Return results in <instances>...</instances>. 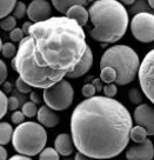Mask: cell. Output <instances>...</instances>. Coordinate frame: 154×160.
<instances>
[{"instance_id": "1", "label": "cell", "mask_w": 154, "mask_h": 160, "mask_svg": "<svg viewBox=\"0 0 154 160\" xmlns=\"http://www.w3.org/2000/svg\"><path fill=\"white\" fill-rule=\"evenodd\" d=\"M133 118L120 101L105 95L85 99L71 117V135L78 152L91 159H112L128 145Z\"/></svg>"}, {"instance_id": "2", "label": "cell", "mask_w": 154, "mask_h": 160, "mask_svg": "<svg viewBox=\"0 0 154 160\" xmlns=\"http://www.w3.org/2000/svg\"><path fill=\"white\" fill-rule=\"evenodd\" d=\"M27 35L39 67L60 80L78 66L88 47L84 28L67 17L33 24Z\"/></svg>"}, {"instance_id": "3", "label": "cell", "mask_w": 154, "mask_h": 160, "mask_svg": "<svg viewBox=\"0 0 154 160\" xmlns=\"http://www.w3.org/2000/svg\"><path fill=\"white\" fill-rule=\"evenodd\" d=\"M88 14L92 22L90 35L98 42H117L128 28V12L118 0L94 1L88 8Z\"/></svg>"}, {"instance_id": "4", "label": "cell", "mask_w": 154, "mask_h": 160, "mask_svg": "<svg viewBox=\"0 0 154 160\" xmlns=\"http://www.w3.org/2000/svg\"><path fill=\"white\" fill-rule=\"evenodd\" d=\"M12 67L18 72L19 78L34 88L46 90L61 81L59 78L40 68L39 65L37 64L32 53L31 38L28 35H26L19 42L17 55L12 60Z\"/></svg>"}, {"instance_id": "5", "label": "cell", "mask_w": 154, "mask_h": 160, "mask_svg": "<svg viewBox=\"0 0 154 160\" xmlns=\"http://www.w3.org/2000/svg\"><path fill=\"white\" fill-rule=\"evenodd\" d=\"M140 58L132 47L127 45H114L105 51L100 59V68L112 67L117 72L115 84L127 85L135 79L140 68Z\"/></svg>"}, {"instance_id": "6", "label": "cell", "mask_w": 154, "mask_h": 160, "mask_svg": "<svg viewBox=\"0 0 154 160\" xmlns=\"http://www.w3.org/2000/svg\"><path fill=\"white\" fill-rule=\"evenodd\" d=\"M47 142V133L44 126L34 121H26L15 127L12 135V145L21 155L34 157L40 154Z\"/></svg>"}, {"instance_id": "7", "label": "cell", "mask_w": 154, "mask_h": 160, "mask_svg": "<svg viewBox=\"0 0 154 160\" xmlns=\"http://www.w3.org/2000/svg\"><path fill=\"white\" fill-rule=\"evenodd\" d=\"M42 98L46 106H48L51 110L65 111L73 102L74 90L70 84V81L64 79L50 88L44 90Z\"/></svg>"}, {"instance_id": "8", "label": "cell", "mask_w": 154, "mask_h": 160, "mask_svg": "<svg viewBox=\"0 0 154 160\" xmlns=\"http://www.w3.org/2000/svg\"><path fill=\"white\" fill-rule=\"evenodd\" d=\"M131 32L135 39L149 44L154 41V14L148 12H140L135 14L129 22Z\"/></svg>"}, {"instance_id": "9", "label": "cell", "mask_w": 154, "mask_h": 160, "mask_svg": "<svg viewBox=\"0 0 154 160\" xmlns=\"http://www.w3.org/2000/svg\"><path fill=\"white\" fill-rule=\"evenodd\" d=\"M138 77L142 93L154 104V48L149 51L141 61Z\"/></svg>"}, {"instance_id": "10", "label": "cell", "mask_w": 154, "mask_h": 160, "mask_svg": "<svg viewBox=\"0 0 154 160\" xmlns=\"http://www.w3.org/2000/svg\"><path fill=\"white\" fill-rule=\"evenodd\" d=\"M133 119L137 125L144 127L147 134L154 135V108L148 104H141L134 110Z\"/></svg>"}, {"instance_id": "11", "label": "cell", "mask_w": 154, "mask_h": 160, "mask_svg": "<svg viewBox=\"0 0 154 160\" xmlns=\"http://www.w3.org/2000/svg\"><path fill=\"white\" fill-rule=\"evenodd\" d=\"M51 14H52V7L50 2L46 0H33L27 6V17L34 24L48 20L51 18Z\"/></svg>"}, {"instance_id": "12", "label": "cell", "mask_w": 154, "mask_h": 160, "mask_svg": "<svg viewBox=\"0 0 154 160\" xmlns=\"http://www.w3.org/2000/svg\"><path fill=\"white\" fill-rule=\"evenodd\" d=\"M154 158V146L152 140L146 139L141 144L131 146L126 151L127 160H153Z\"/></svg>"}, {"instance_id": "13", "label": "cell", "mask_w": 154, "mask_h": 160, "mask_svg": "<svg viewBox=\"0 0 154 160\" xmlns=\"http://www.w3.org/2000/svg\"><path fill=\"white\" fill-rule=\"evenodd\" d=\"M37 119L39 121V124L44 127H55L59 124V115L55 113V111L51 110L48 106L42 105L39 107L38 113H37Z\"/></svg>"}, {"instance_id": "14", "label": "cell", "mask_w": 154, "mask_h": 160, "mask_svg": "<svg viewBox=\"0 0 154 160\" xmlns=\"http://www.w3.org/2000/svg\"><path fill=\"white\" fill-rule=\"evenodd\" d=\"M92 65H93V53H92L91 47L88 46L87 50H86V53H85L84 58H82L81 61L78 64V66H77L72 72H70L66 77H67V78H71V79L80 78V77L85 75L91 70Z\"/></svg>"}, {"instance_id": "15", "label": "cell", "mask_w": 154, "mask_h": 160, "mask_svg": "<svg viewBox=\"0 0 154 160\" xmlns=\"http://www.w3.org/2000/svg\"><path fill=\"white\" fill-rule=\"evenodd\" d=\"M55 151L62 157H68L74 151V142L72 139V135L68 133H60L57 135L54 140Z\"/></svg>"}, {"instance_id": "16", "label": "cell", "mask_w": 154, "mask_h": 160, "mask_svg": "<svg viewBox=\"0 0 154 160\" xmlns=\"http://www.w3.org/2000/svg\"><path fill=\"white\" fill-rule=\"evenodd\" d=\"M65 17H67L68 19L74 20L78 25L84 27L87 24V21H88L90 14H88V11L86 10L85 6L77 5V6H73L71 10H68V12L65 14Z\"/></svg>"}, {"instance_id": "17", "label": "cell", "mask_w": 154, "mask_h": 160, "mask_svg": "<svg viewBox=\"0 0 154 160\" xmlns=\"http://www.w3.org/2000/svg\"><path fill=\"white\" fill-rule=\"evenodd\" d=\"M52 5L54 6V8L58 12L66 14L68 10H71L73 6L77 5H87V1L86 0H53L52 1Z\"/></svg>"}, {"instance_id": "18", "label": "cell", "mask_w": 154, "mask_h": 160, "mask_svg": "<svg viewBox=\"0 0 154 160\" xmlns=\"http://www.w3.org/2000/svg\"><path fill=\"white\" fill-rule=\"evenodd\" d=\"M13 127L11 124L6 121L0 122V145H7L10 141H12V135H13Z\"/></svg>"}, {"instance_id": "19", "label": "cell", "mask_w": 154, "mask_h": 160, "mask_svg": "<svg viewBox=\"0 0 154 160\" xmlns=\"http://www.w3.org/2000/svg\"><path fill=\"white\" fill-rule=\"evenodd\" d=\"M147 135L148 134L144 127L137 125L132 127L131 133H129V138H131V140H133L135 144H141L147 139Z\"/></svg>"}, {"instance_id": "20", "label": "cell", "mask_w": 154, "mask_h": 160, "mask_svg": "<svg viewBox=\"0 0 154 160\" xmlns=\"http://www.w3.org/2000/svg\"><path fill=\"white\" fill-rule=\"evenodd\" d=\"M17 1L15 0H1L0 1V19L2 20L4 18L8 17L13 10H14Z\"/></svg>"}, {"instance_id": "21", "label": "cell", "mask_w": 154, "mask_h": 160, "mask_svg": "<svg viewBox=\"0 0 154 160\" xmlns=\"http://www.w3.org/2000/svg\"><path fill=\"white\" fill-rule=\"evenodd\" d=\"M100 79L107 84H114L117 80V72L112 67H105L100 72Z\"/></svg>"}, {"instance_id": "22", "label": "cell", "mask_w": 154, "mask_h": 160, "mask_svg": "<svg viewBox=\"0 0 154 160\" xmlns=\"http://www.w3.org/2000/svg\"><path fill=\"white\" fill-rule=\"evenodd\" d=\"M39 160H60V154L55 148L46 147L39 154Z\"/></svg>"}, {"instance_id": "23", "label": "cell", "mask_w": 154, "mask_h": 160, "mask_svg": "<svg viewBox=\"0 0 154 160\" xmlns=\"http://www.w3.org/2000/svg\"><path fill=\"white\" fill-rule=\"evenodd\" d=\"M0 28L4 31H13L14 28H17V19L13 15H8L4 18L2 20H0Z\"/></svg>"}, {"instance_id": "24", "label": "cell", "mask_w": 154, "mask_h": 160, "mask_svg": "<svg viewBox=\"0 0 154 160\" xmlns=\"http://www.w3.org/2000/svg\"><path fill=\"white\" fill-rule=\"evenodd\" d=\"M17 52H18V48L15 47V45L13 42H6L2 46V50H1V53L4 55V58L6 59H11L17 55Z\"/></svg>"}, {"instance_id": "25", "label": "cell", "mask_w": 154, "mask_h": 160, "mask_svg": "<svg viewBox=\"0 0 154 160\" xmlns=\"http://www.w3.org/2000/svg\"><path fill=\"white\" fill-rule=\"evenodd\" d=\"M128 99L132 104H135V105L139 106L142 102V93L137 87H133V88H131L128 91Z\"/></svg>"}, {"instance_id": "26", "label": "cell", "mask_w": 154, "mask_h": 160, "mask_svg": "<svg viewBox=\"0 0 154 160\" xmlns=\"http://www.w3.org/2000/svg\"><path fill=\"white\" fill-rule=\"evenodd\" d=\"M38 107H37V105H35L34 102H32V101H27V102H25L24 105H22V113H24V115L25 117H27V118H31V117H34V115H37V113H38Z\"/></svg>"}, {"instance_id": "27", "label": "cell", "mask_w": 154, "mask_h": 160, "mask_svg": "<svg viewBox=\"0 0 154 160\" xmlns=\"http://www.w3.org/2000/svg\"><path fill=\"white\" fill-rule=\"evenodd\" d=\"M25 15H27V7L26 4L22 1H17L14 10H13V17L15 19H22Z\"/></svg>"}, {"instance_id": "28", "label": "cell", "mask_w": 154, "mask_h": 160, "mask_svg": "<svg viewBox=\"0 0 154 160\" xmlns=\"http://www.w3.org/2000/svg\"><path fill=\"white\" fill-rule=\"evenodd\" d=\"M8 111V98L6 97L4 91L0 90V120L6 115Z\"/></svg>"}, {"instance_id": "29", "label": "cell", "mask_w": 154, "mask_h": 160, "mask_svg": "<svg viewBox=\"0 0 154 160\" xmlns=\"http://www.w3.org/2000/svg\"><path fill=\"white\" fill-rule=\"evenodd\" d=\"M95 92H97V90H95V86L93 84H85L81 88V93L86 99L95 97Z\"/></svg>"}, {"instance_id": "30", "label": "cell", "mask_w": 154, "mask_h": 160, "mask_svg": "<svg viewBox=\"0 0 154 160\" xmlns=\"http://www.w3.org/2000/svg\"><path fill=\"white\" fill-rule=\"evenodd\" d=\"M102 91H104L105 97L113 99L115 95H117V93H118V87H117L115 84H107V85L104 86Z\"/></svg>"}, {"instance_id": "31", "label": "cell", "mask_w": 154, "mask_h": 160, "mask_svg": "<svg viewBox=\"0 0 154 160\" xmlns=\"http://www.w3.org/2000/svg\"><path fill=\"white\" fill-rule=\"evenodd\" d=\"M15 86H17V90L21 92V93H31L32 92V87H31L27 82H25L21 78H18L15 81Z\"/></svg>"}, {"instance_id": "32", "label": "cell", "mask_w": 154, "mask_h": 160, "mask_svg": "<svg viewBox=\"0 0 154 160\" xmlns=\"http://www.w3.org/2000/svg\"><path fill=\"white\" fill-rule=\"evenodd\" d=\"M24 35H25V33L22 32L21 28H14L13 31L10 32V39L12 40L13 42H20L21 40L25 38Z\"/></svg>"}, {"instance_id": "33", "label": "cell", "mask_w": 154, "mask_h": 160, "mask_svg": "<svg viewBox=\"0 0 154 160\" xmlns=\"http://www.w3.org/2000/svg\"><path fill=\"white\" fill-rule=\"evenodd\" d=\"M11 120L15 125H20V124L25 122V115L21 111H14L11 115Z\"/></svg>"}, {"instance_id": "34", "label": "cell", "mask_w": 154, "mask_h": 160, "mask_svg": "<svg viewBox=\"0 0 154 160\" xmlns=\"http://www.w3.org/2000/svg\"><path fill=\"white\" fill-rule=\"evenodd\" d=\"M7 75H8L7 66L2 60H0V85H4L6 82L5 80L7 79Z\"/></svg>"}, {"instance_id": "35", "label": "cell", "mask_w": 154, "mask_h": 160, "mask_svg": "<svg viewBox=\"0 0 154 160\" xmlns=\"http://www.w3.org/2000/svg\"><path fill=\"white\" fill-rule=\"evenodd\" d=\"M19 107V100L15 97H10L8 98V110L11 111H17V108Z\"/></svg>"}, {"instance_id": "36", "label": "cell", "mask_w": 154, "mask_h": 160, "mask_svg": "<svg viewBox=\"0 0 154 160\" xmlns=\"http://www.w3.org/2000/svg\"><path fill=\"white\" fill-rule=\"evenodd\" d=\"M30 99H31V101H32V102H34L35 105L40 102L39 95H38V93H37V92H31V93H30Z\"/></svg>"}, {"instance_id": "37", "label": "cell", "mask_w": 154, "mask_h": 160, "mask_svg": "<svg viewBox=\"0 0 154 160\" xmlns=\"http://www.w3.org/2000/svg\"><path fill=\"white\" fill-rule=\"evenodd\" d=\"M8 160H32V158H30V157H26V155L17 154V155H13V157H11Z\"/></svg>"}, {"instance_id": "38", "label": "cell", "mask_w": 154, "mask_h": 160, "mask_svg": "<svg viewBox=\"0 0 154 160\" xmlns=\"http://www.w3.org/2000/svg\"><path fill=\"white\" fill-rule=\"evenodd\" d=\"M0 160H7V150L0 145Z\"/></svg>"}, {"instance_id": "39", "label": "cell", "mask_w": 154, "mask_h": 160, "mask_svg": "<svg viewBox=\"0 0 154 160\" xmlns=\"http://www.w3.org/2000/svg\"><path fill=\"white\" fill-rule=\"evenodd\" d=\"M33 25V24H31V21H26V22H24V25H22V32L25 33V34H28V31H30L31 26Z\"/></svg>"}, {"instance_id": "40", "label": "cell", "mask_w": 154, "mask_h": 160, "mask_svg": "<svg viewBox=\"0 0 154 160\" xmlns=\"http://www.w3.org/2000/svg\"><path fill=\"white\" fill-rule=\"evenodd\" d=\"M74 160H93V159H91V158H88V157H86V155H84L82 153H80V152H77V153H75V157H74Z\"/></svg>"}, {"instance_id": "41", "label": "cell", "mask_w": 154, "mask_h": 160, "mask_svg": "<svg viewBox=\"0 0 154 160\" xmlns=\"http://www.w3.org/2000/svg\"><path fill=\"white\" fill-rule=\"evenodd\" d=\"M11 90H12V85H11L8 81H6L5 84H4V93H10Z\"/></svg>"}, {"instance_id": "42", "label": "cell", "mask_w": 154, "mask_h": 160, "mask_svg": "<svg viewBox=\"0 0 154 160\" xmlns=\"http://www.w3.org/2000/svg\"><path fill=\"white\" fill-rule=\"evenodd\" d=\"M121 4L122 5H132V4H134V0H124V1H121Z\"/></svg>"}, {"instance_id": "43", "label": "cell", "mask_w": 154, "mask_h": 160, "mask_svg": "<svg viewBox=\"0 0 154 160\" xmlns=\"http://www.w3.org/2000/svg\"><path fill=\"white\" fill-rule=\"evenodd\" d=\"M148 5L151 6V7H152V8L154 10V0H149V1H148Z\"/></svg>"}, {"instance_id": "44", "label": "cell", "mask_w": 154, "mask_h": 160, "mask_svg": "<svg viewBox=\"0 0 154 160\" xmlns=\"http://www.w3.org/2000/svg\"><path fill=\"white\" fill-rule=\"evenodd\" d=\"M2 40H1V38H0V53H1V50H2Z\"/></svg>"}]
</instances>
